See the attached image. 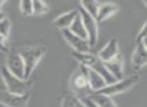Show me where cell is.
I'll return each mask as SVG.
<instances>
[{
  "label": "cell",
  "mask_w": 147,
  "mask_h": 107,
  "mask_svg": "<svg viewBox=\"0 0 147 107\" xmlns=\"http://www.w3.org/2000/svg\"><path fill=\"white\" fill-rule=\"evenodd\" d=\"M1 77L5 84L6 91L16 95H25L29 91V82L28 80H23L14 76L6 69L5 66L1 68Z\"/></svg>",
  "instance_id": "cell-2"
},
{
  "label": "cell",
  "mask_w": 147,
  "mask_h": 107,
  "mask_svg": "<svg viewBox=\"0 0 147 107\" xmlns=\"http://www.w3.org/2000/svg\"><path fill=\"white\" fill-rule=\"evenodd\" d=\"M88 96L91 100H93L100 107H117L110 96L104 95V94L98 93V92H93L92 94H89Z\"/></svg>",
  "instance_id": "cell-15"
},
{
  "label": "cell",
  "mask_w": 147,
  "mask_h": 107,
  "mask_svg": "<svg viewBox=\"0 0 147 107\" xmlns=\"http://www.w3.org/2000/svg\"><path fill=\"white\" fill-rule=\"evenodd\" d=\"M62 36L65 39V41L73 48L74 52L79 53H89L91 50V47L89 45L88 41L86 39H83L81 37L74 35L72 32H70L68 29L61 30Z\"/></svg>",
  "instance_id": "cell-6"
},
{
  "label": "cell",
  "mask_w": 147,
  "mask_h": 107,
  "mask_svg": "<svg viewBox=\"0 0 147 107\" xmlns=\"http://www.w3.org/2000/svg\"><path fill=\"white\" fill-rule=\"evenodd\" d=\"M138 82H139V76L137 74H132V75H129L125 78L117 80L114 83L106 85L104 88L99 90L98 93L104 94V95L111 97V96H114L117 95V94L128 91L131 88H133Z\"/></svg>",
  "instance_id": "cell-3"
},
{
  "label": "cell",
  "mask_w": 147,
  "mask_h": 107,
  "mask_svg": "<svg viewBox=\"0 0 147 107\" xmlns=\"http://www.w3.org/2000/svg\"><path fill=\"white\" fill-rule=\"evenodd\" d=\"M4 3H5V1H1V0H0V11H1V8H2V6L4 5Z\"/></svg>",
  "instance_id": "cell-26"
},
{
  "label": "cell",
  "mask_w": 147,
  "mask_h": 107,
  "mask_svg": "<svg viewBox=\"0 0 147 107\" xmlns=\"http://www.w3.org/2000/svg\"><path fill=\"white\" fill-rule=\"evenodd\" d=\"M29 101V94L16 95L8 91H0V104L5 107H26Z\"/></svg>",
  "instance_id": "cell-7"
},
{
  "label": "cell",
  "mask_w": 147,
  "mask_h": 107,
  "mask_svg": "<svg viewBox=\"0 0 147 107\" xmlns=\"http://www.w3.org/2000/svg\"><path fill=\"white\" fill-rule=\"evenodd\" d=\"M78 12L81 16L82 22H83L84 28L87 34V41L92 48L97 44V41H98V22L90 14L84 11L81 7L78 8Z\"/></svg>",
  "instance_id": "cell-5"
},
{
  "label": "cell",
  "mask_w": 147,
  "mask_h": 107,
  "mask_svg": "<svg viewBox=\"0 0 147 107\" xmlns=\"http://www.w3.org/2000/svg\"><path fill=\"white\" fill-rule=\"evenodd\" d=\"M68 30H69L70 32H72L74 35L81 37V38L87 40V34H86L85 28H84L83 22H82L81 16H80L79 12H78V15L75 17V19H74V21L72 22V24L70 25V27Z\"/></svg>",
  "instance_id": "cell-16"
},
{
  "label": "cell",
  "mask_w": 147,
  "mask_h": 107,
  "mask_svg": "<svg viewBox=\"0 0 147 107\" xmlns=\"http://www.w3.org/2000/svg\"><path fill=\"white\" fill-rule=\"evenodd\" d=\"M61 107H84L81 99L74 93H66L61 101Z\"/></svg>",
  "instance_id": "cell-17"
},
{
  "label": "cell",
  "mask_w": 147,
  "mask_h": 107,
  "mask_svg": "<svg viewBox=\"0 0 147 107\" xmlns=\"http://www.w3.org/2000/svg\"><path fill=\"white\" fill-rule=\"evenodd\" d=\"M20 11L23 15L26 16H30L33 15V4L32 1H29V0H22L20 2Z\"/></svg>",
  "instance_id": "cell-21"
},
{
  "label": "cell",
  "mask_w": 147,
  "mask_h": 107,
  "mask_svg": "<svg viewBox=\"0 0 147 107\" xmlns=\"http://www.w3.org/2000/svg\"><path fill=\"white\" fill-rule=\"evenodd\" d=\"M1 38H3V37H1V36H0V39H1Z\"/></svg>",
  "instance_id": "cell-28"
},
{
  "label": "cell",
  "mask_w": 147,
  "mask_h": 107,
  "mask_svg": "<svg viewBox=\"0 0 147 107\" xmlns=\"http://www.w3.org/2000/svg\"><path fill=\"white\" fill-rule=\"evenodd\" d=\"M131 65L135 71L140 70L147 65V50L142 42L137 43L131 56Z\"/></svg>",
  "instance_id": "cell-10"
},
{
  "label": "cell",
  "mask_w": 147,
  "mask_h": 107,
  "mask_svg": "<svg viewBox=\"0 0 147 107\" xmlns=\"http://www.w3.org/2000/svg\"><path fill=\"white\" fill-rule=\"evenodd\" d=\"M18 51L24 63V69H25L24 80H29L39 61L45 55L47 49L43 45H30V46L21 47L18 49Z\"/></svg>",
  "instance_id": "cell-1"
},
{
  "label": "cell",
  "mask_w": 147,
  "mask_h": 107,
  "mask_svg": "<svg viewBox=\"0 0 147 107\" xmlns=\"http://www.w3.org/2000/svg\"><path fill=\"white\" fill-rule=\"evenodd\" d=\"M104 64L106 66L107 70L110 72V74L116 80H120L122 78H124V72H123L124 60H123V56L120 53L116 55L114 58L111 59V60L104 62Z\"/></svg>",
  "instance_id": "cell-11"
},
{
  "label": "cell",
  "mask_w": 147,
  "mask_h": 107,
  "mask_svg": "<svg viewBox=\"0 0 147 107\" xmlns=\"http://www.w3.org/2000/svg\"><path fill=\"white\" fill-rule=\"evenodd\" d=\"M78 15V9H72L65 13L60 14L53 20V25L61 30L69 29L70 25L74 21L75 17Z\"/></svg>",
  "instance_id": "cell-13"
},
{
  "label": "cell",
  "mask_w": 147,
  "mask_h": 107,
  "mask_svg": "<svg viewBox=\"0 0 147 107\" xmlns=\"http://www.w3.org/2000/svg\"><path fill=\"white\" fill-rule=\"evenodd\" d=\"M143 3H144V5H145V6H146V7H147V1H144V2H143Z\"/></svg>",
  "instance_id": "cell-27"
},
{
  "label": "cell",
  "mask_w": 147,
  "mask_h": 107,
  "mask_svg": "<svg viewBox=\"0 0 147 107\" xmlns=\"http://www.w3.org/2000/svg\"><path fill=\"white\" fill-rule=\"evenodd\" d=\"M119 54V44H118V39L113 37L111 38L102 48L99 50L97 57L103 62L111 60L114 58L116 55Z\"/></svg>",
  "instance_id": "cell-8"
},
{
  "label": "cell",
  "mask_w": 147,
  "mask_h": 107,
  "mask_svg": "<svg viewBox=\"0 0 147 107\" xmlns=\"http://www.w3.org/2000/svg\"><path fill=\"white\" fill-rule=\"evenodd\" d=\"M100 2L98 1H94V0H86V1H81L80 2V7L86 11L88 14H90L92 17H94L96 19L97 14H98V10L100 7Z\"/></svg>",
  "instance_id": "cell-18"
},
{
  "label": "cell",
  "mask_w": 147,
  "mask_h": 107,
  "mask_svg": "<svg viewBox=\"0 0 147 107\" xmlns=\"http://www.w3.org/2000/svg\"><path fill=\"white\" fill-rule=\"evenodd\" d=\"M33 4V14L34 15H43L49 11V7L44 1H32Z\"/></svg>",
  "instance_id": "cell-19"
},
{
  "label": "cell",
  "mask_w": 147,
  "mask_h": 107,
  "mask_svg": "<svg viewBox=\"0 0 147 107\" xmlns=\"http://www.w3.org/2000/svg\"><path fill=\"white\" fill-rule=\"evenodd\" d=\"M11 29V22L7 17L0 21V36L7 39Z\"/></svg>",
  "instance_id": "cell-20"
},
{
  "label": "cell",
  "mask_w": 147,
  "mask_h": 107,
  "mask_svg": "<svg viewBox=\"0 0 147 107\" xmlns=\"http://www.w3.org/2000/svg\"><path fill=\"white\" fill-rule=\"evenodd\" d=\"M146 37H147V20L145 21V23L143 24V26H142V28L140 29V31L138 32L137 37H136V42L137 43L142 42V40H143L144 38H146Z\"/></svg>",
  "instance_id": "cell-22"
},
{
  "label": "cell",
  "mask_w": 147,
  "mask_h": 107,
  "mask_svg": "<svg viewBox=\"0 0 147 107\" xmlns=\"http://www.w3.org/2000/svg\"><path fill=\"white\" fill-rule=\"evenodd\" d=\"M70 85L73 90V93L75 95H77L78 92L84 91V90L88 89V80L86 77L85 72L83 71V69L80 67V71L76 72L71 78V81H70Z\"/></svg>",
  "instance_id": "cell-12"
},
{
  "label": "cell",
  "mask_w": 147,
  "mask_h": 107,
  "mask_svg": "<svg viewBox=\"0 0 147 107\" xmlns=\"http://www.w3.org/2000/svg\"><path fill=\"white\" fill-rule=\"evenodd\" d=\"M82 101V103H83L84 107H100L98 106L96 103H95L93 100H91L90 98H89V96H86V97H83V98H80Z\"/></svg>",
  "instance_id": "cell-23"
},
{
  "label": "cell",
  "mask_w": 147,
  "mask_h": 107,
  "mask_svg": "<svg viewBox=\"0 0 147 107\" xmlns=\"http://www.w3.org/2000/svg\"><path fill=\"white\" fill-rule=\"evenodd\" d=\"M119 10L117 4L111 3V2H106V3H101L100 7L98 10V14H97L96 21L98 22H103L106 19H108L109 17L115 14Z\"/></svg>",
  "instance_id": "cell-14"
},
{
  "label": "cell",
  "mask_w": 147,
  "mask_h": 107,
  "mask_svg": "<svg viewBox=\"0 0 147 107\" xmlns=\"http://www.w3.org/2000/svg\"><path fill=\"white\" fill-rule=\"evenodd\" d=\"M142 44L144 45V47H145L146 50H147V37H146V38H144L143 40H142Z\"/></svg>",
  "instance_id": "cell-25"
},
{
  "label": "cell",
  "mask_w": 147,
  "mask_h": 107,
  "mask_svg": "<svg viewBox=\"0 0 147 107\" xmlns=\"http://www.w3.org/2000/svg\"><path fill=\"white\" fill-rule=\"evenodd\" d=\"M80 67L85 72L86 77H87L88 80V86L93 92H98L99 90H101L107 85L104 78L99 73H97L96 71L92 70V69L88 68V67L82 66V65H80Z\"/></svg>",
  "instance_id": "cell-9"
},
{
  "label": "cell",
  "mask_w": 147,
  "mask_h": 107,
  "mask_svg": "<svg viewBox=\"0 0 147 107\" xmlns=\"http://www.w3.org/2000/svg\"><path fill=\"white\" fill-rule=\"evenodd\" d=\"M4 18H6L5 13H4L3 11H0V21H1V20H3Z\"/></svg>",
  "instance_id": "cell-24"
},
{
  "label": "cell",
  "mask_w": 147,
  "mask_h": 107,
  "mask_svg": "<svg viewBox=\"0 0 147 107\" xmlns=\"http://www.w3.org/2000/svg\"><path fill=\"white\" fill-rule=\"evenodd\" d=\"M5 67L14 76L24 80V73H25L24 63L19 54V51L15 47H12V48L8 49Z\"/></svg>",
  "instance_id": "cell-4"
}]
</instances>
